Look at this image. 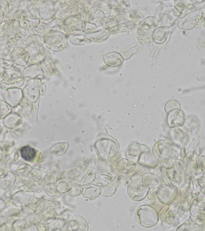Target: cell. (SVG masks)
I'll return each instance as SVG.
<instances>
[{
	"instance_id": "1",
	"label": "cell",
	"mask_w": 205,
	"mask_h": 231,
	"mask_svg": "<svg viewBox=\"0 0 205 231\" xmlns=\"http://www.w3.org/2000/svg\"><path fill=\"white\" fill-rule=\"evenodd\" d=\"M21 157L27 161H31L36 156L35 150L29 146L22 147L20 150Z\"/></svg>"
}]
</instances>
